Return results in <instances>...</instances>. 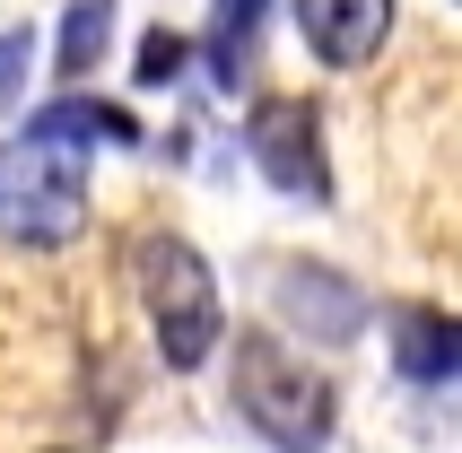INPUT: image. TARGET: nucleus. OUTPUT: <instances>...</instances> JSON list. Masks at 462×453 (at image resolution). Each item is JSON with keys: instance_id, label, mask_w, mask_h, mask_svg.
<instances>
[{"instance_id": "1", "label": "nucleus", "mask_w": 462, "mask_h": 453, "mask_svg": "<svg viewBox=\"0 0 462 453\" xmlns=\"http://www.w3.org/2000/svg\"><path fill=\"white\" fill-rule=\"evenodd\" d=\"M227 402H236V419H245L271 453H323L332 428H340L332 375L306 366V349H288L280 331H236Z\"/></svg>"}, {"instance_id": "2", "label": "nucleus", "mask_w": 462, "mask_h": 453, "mask_svg": "<svg viewBox=\"0 0 462 453\" xmlns=\"http://www.w3.org/2000/svg\"><path fill=\"white\" fill-rule=\"evenodd\" d=\"M88 157L70 131H44L26 114V131L0 140V236L26 253H52L88 226Z\"/></svg>"}, {"instance_id": "3", "label": "nucleus", "mask_w": 462, "mask_h": 453, "mask_svg": "<svg viewBox=\"0 0 462 453\" xmlns=\"http://www.w3.org/2000/svg\"><path fill=\"white\" fill-rule=\"evenodd\" d=\"M140 305H149V331H157V357L192 375L218 357L227 340V305H218V271H209L201 253L183 245V236H140Z\"/></svg>"}, {"instance_id": "4", "label": "nucleus", "mask_w": 462, "mask_h": 453, "mask_svg": "<svg viewBox=\"0 0 462 453\" xmlns=\"http://www.w3.org/2000/svg\"><path fill=\"white\" fill-rule=\"evenodd\" d=\"M245 157L271 192L306 209H332V149H323V114L306 97H254L245 114Z\"/></svg>"}, {"instance_id": "5", "label": "nucleus", "mask_w": 462, "mask_h": 453, "mask_svg": "<svg viewBox=\"0 0 462 453\" xmlns=\"http://www.w3.org/2000/svg\"><path fill=\"white\" fill-rule=\"evenodd\" d=\"M271 314H280L306 349H349L366 331V314H375V297H366L349 271H332V262H280V271H271Z\"/></svg>"}, {"instance_id": "6", "label": "nucleus", "mask_w": 462, "mask_h": 453, "mask_svg": "<svg viewBox=\"0 0 462 453\" xmlns=\"http://www.w3.org/2000/svg\"><path fill=\"white\" fill-rule=\"evenodd\" d=\"M288 9L323 70H366L393 35V0H288Z\"/></svg>"}, {"instance_id": "7", "label": "nucleus", "mask_w": 462, "mask_h": 453, "mask_svg": "<svg viewBox=\"0 0 462 453\" xmlns=\"http://www.w3.org/2000/svg\"><path fill=\"white\" fill-rule=\"evenodd\" d=\"M393 366L419 393H454V314L445 305H402L393 314Z\"/></svg>"}, {"instance_id": "8", "label": "nucleus", "mask_w": 462, "mask_h": 453, "mask_svg": "<svg viewBox=\"0 0 462 453\" xmlns=\"http://www.w3.org/2000/svg\"><path fill=\"white\" fill-rule=\"evenodd\" d=\"M262 9L271 0H209V26H201V70H209V88H245L254 79V44H262Z\"/></svg>"}, {"instance_id": "9", "label": "nucleus", "mask_w": 462, "mask_h": 453, "mask_svg": "<svg viewBox=\"0 0 462 453\" xmlns=\"http://www.w3.org/2000/svg\"><path fill=\"white\" fill-rule=\"evenodd\" d=\"M105 44H114V0H70V9H61V52H52L61 88H79V79L97 70Z\"/></svg>"}, {"instance_id": "10", "label": "nucleus", "mask_w": 462, "mask_h": 453, "mask_svg": "<svg viewBox=\"0 0 462 453\" xmlns=\"http://www.w3.org/2000/svg\"><path fill=\"white\" fill-rule=\"evenodd\" d=\"M183 61H192V35H175V26H149V35H140V52H131V88H175Z\"/></svg>"}, {"instance_id": "11", "label": "nucleus", "mask_w": 462, "mask_h": 453, "mask_svg": "<svg viewBox=\"0 0 462 453\" xmlns=\"http://www.w3.org/2000/svg\"><path fill=\"white\" fill-rule=\"evenodd\" d=\"M35 26H0V105H18L26 97V70H35Z\"/></svg>"}]
</instances>
